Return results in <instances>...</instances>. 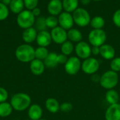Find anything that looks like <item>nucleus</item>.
<instances>
[{
	"mask_svg": "<svg viewBox=\"0 0 120 120\" xmlns=\"http://www.w3.org/2000/svg\"><path fill=\"white\" fill-rule=\"evenodd\" d=\"M32 99L30 96L25 93H18L14 94L11 98V105L15 111L22 112L26 110L31 105Z\"/></svg>",
	"mask_w": 120,
	"mask_h": 120,
	"instance_id": "obj_1",
	"label": "nucleus"
},
{
	"mask_svg": "<svg viewBox=\"0 0 120 120\" xmlns=\"http://www.w3.org/2000/svg\"><path fill=\"white\" fill-rule=\"evenodd\" d=\"M35 49L29 44H22L19 45L15 52L16 59L22 63H30L35 59Z\"/></svg>",
	"mask_w": 120,
	"mask_h": 120,
	"instance_id": "obj_2",
	"label": "nucleus"
},
{
	"mask_svg": "<svg viewBox=\"0 0 120 120\" xmlns=\"http://www.w3.org/2000/svg\"><path fill=\"white\" fill-rule=\"evenodd\" d=\"M118 81L119 76L117 73L110 70L105 71L103 75H101L100 84L103 88L107 90H110L113 89L117 85Z\"/></svg>",
	"mask_w": 120,
	"mask_h": 120,
	"instance_id": "obj_3",
	"label": "nucleus"
},
{
	"mask_svg": "<svg viewBox=\"0 0 120 120\" xmlns=\"http://www.w3.org/2000/svg\"><path fill=\"white\" fill-rule=\"evenodd\" d=\"M35 22V17L32 11L23 10L17 16V23L22 29H27L33 26Z\"/></svg>",
	"mask_w": 120,
	"mask_h": 120,
	"instance_id": "obj_4",
	"label": "nucleus"
},
{
	"mask_svg": "<svg viewBox=\"0 0 120 120\" xmlns=\"http://www.w3.org/2000/svg\"><path fill=\"white\" fill-rule=\"evenodd\" d=\"M74 23L80 27H85L90 24L91 16L89 12L82 8H77L72 13Z\"/></svg>",
	"mask_w": 120,
	"mask_h": 120,
	"instance_id": "obj_5",
	"label": "nucleus"
},
{
	"mask_svg": "<svg viewBox=\"0 0 120 120\" xmlns=\"http://www.w3.org/2000/svg\"><path fill=\"white\" fill-rule=\"evenodd\" d=\"M106 38V33L102 29H94L89 34V41L92 46H102L105 44Z\"/></svg>",
	"mask_w": 120,
	"mask_h": 120,
	"instance_id": "obj_6",
	"label": "nucleus"
},
{
	"mask_svg": "<svg viewBox=\"0 0 120 120\" xmlns=\"http://www.w3.org/2000/svg\"><path fill=\"white\" fill-rule=\"evenodd\" d=\"M100 67V64L98 59L94 57H89L82 63V70L84 73L89 75L96 74Z\"/></svg>",
	"mask_w": 120,
	"mask_h": 120,
	"instance_id": "obj_7",
	"label": "nucleus"
},
{
	"mask_svg": "<svg viewBox=\"0 0 120 120\" xmlns=\"http://www.w3.org/2000/svg\"><path fill=\"white\" fill-rule=\"evenodd\" d=\"M82 68V63L80 59L77 57H71L68 58L65 64V72L71 76L76 75Z\"/></svg>",
	"mask_w": 120,
	"mask_h": 120,
	"instance_id": "obj_8",
	"label": "nucleus"
},
{
	"mask_svg": "<svg viewBox=\"0 0 120 120\" xmlns=\"http://www.w3.org/2000/svg\"><path fill=\"white\" fill-rule=\"evenodd\" d=\"M75 52L78 58L86 59L91 55V47L86 42L81 41L75 46Z\"/></svg>",
	"mask_w": 120,
	"mask_h": 120,
	"instance_id": "obj_9",
	"label": "nucleus"
},
{
	"mask_svg": "<svg viewBox=\"0 0 120 120\" xmlns=\"http://www.w3.org/2000/svg\"><path fill=\"white\" fill-rule=\"evenodd\" d=\"M51 35L52 40L56 44H63L67 41L68 39V32L63 28L57 26L52 29L51 31Z\"/></svg>",
	"mask_w": 120,
	"mask_h": 120,
	"instance_id": "obj_10",
	"label": "nucleus"
},
{
	"mask_svg": "<svg viewBox=\"0 0 120 120\" xmlns=\"http://www.w3.org/2000/svg\"><path fill=\"white\" fill-rule=\"evenodd\" d=\"M58 24L60 25V27L63 28L65 30H70L75 23L72 15H71L70 13L66 11L62 12L58 16Z\"/></svg>",
	"mask_w": 120,
	"mask_h": 120,
	"instance_id": "obj_11",
	"label": "nucleus"
},
{
	"mask_svg": "<svg viewBox=\"0 0 120 120\" xmlns=\"http://www.w3.org/2000/svg\"><path fill=\"white\" fill-rule=\"evenodd\" d=\"M105 120H120V103L110 105L105 114Z\"/></svg>",
	"mask_w": 120,
	"mask_h": 120,
	"instance_id": "obj_12",
	"label": "nucleus"
},
{
	"mask_svg": "<svg viewBox=\"0 0 120 120\" xmlns=\"http://www.w3.org/2000/svg\"><path fill=\"white\" fill-rule=\"evenodd\" d=\"M52 41L51 33L46 30L40 31L37 33L36 42L39 47H48Z\"/></svg>",
	"mask_w": 120,
	"mask_h": 120,
	"instance_id": "obj_13",
	"label": "nucleus"
},
{
	"mask_svg": "<svg viewBox=\"0 0 120 120\" xmlns=\"http://www.w3.org/2000/svg\"><path fill=\"white\" fill-rule=\"evenodd\" d=\"M63 9V4L60 0H51L47 6L48 12L54 16H59Z\"/></svg>",
	"mask_w": 120,
	"mask_h": 120,
	"instance_id": "obj_14",
	"label": "nucleus"
},
{
	"mask_svg": "<svg viewBox=\"0 0 120 120\" xmlns=\"http://www.w3.org/2000/svg\"><path fill=\"white\" fill-rule=\"evenodd\" d=\"M30 69L31 72L35 76L41 75L45 70V65L44 62L37 59H33L30 63Z\"/></svg>",
	"mask_w": 120,
	"mask_h": 120,
	"instance_id": "obj_15",
	"label": "nucleus"
},
{
	"mask_svg": "<svg viewBox=\"0 0 120 120\" xmlns=\"http://www.w3.org/2000/svg\"><path fill=\"white\" fill-rule=\"evenodd\" d=\"M100 54L106 60H112L115 56V48L108 44H104L100 47Z\"/></svg>",
	"mask_w": 120,
	"mask_h": 120,
	"instance_id": "obj_16",
	"label": "nucleus"
},
{
	"mask_svg": "<svg viewBox=\"0 0 120 120\" xmlns=\"http://www.w3.org/2000/svg\"><path fill=\"white\" fill-rule=\"evenodd\" d=\"M37 30L33 28H29L27 29H25L22 33V38L23 41L25 42V44H30L36 40L37 36Z\"/></svg>",
	"mask_w": 120,
	"mask_h": 120,
	"instance_id": "obj_17",
	"label": "nucleus"
},
{
	"mask_svg": "<svg viewBox=\"0 0 120 120\" xmlns=\"http://www.w3.org/2000/svg\"><path fill=\"white\" fill-rule=\"evenodd\" d=\"M29 119L31 120H39L41 119L43 110L41 106L37 104H33L30 106L27 111Z\"/></svg>",
	"mask_w": 120,
	"mask_h": 120,
	"instance_id": "obj_18",
	"label": "nucleus"
},
{
	"mask_svg": "<svg viewBox=\"0 0 120 120\" xmlns=\"http://www.w3.org/2000/svg\"><path fill=\"white\" fill-rule=\"evenodd\" d=\"M60 104L58 101L53 98H48L45 102V107L46 109L51 112V113H56L60 110Z\"/></svg>",
	"mask_w": 120,
	"mask_h": 120,
	"instance_id": "obj_19",
	"label": "nucleus"
},
{
	"mask_svg": "<svg viewBox=\"0 0 120 120\" xmlns=\"http://www.w3.org/2000/svg\"><path fill=\"white\" fill-rule=\"evenodd\" d=\"M44 64L45 67L49 69H53L58 64V54L55 52H49L47 57L44 60Z\"/></svg>",
	"mask_w": 120,
	"mask_h": 120,
	"instance_id": "obj_20",
	"label": "nucleus"
},
{
	"mask_svg": "<svg viewBox=\"0 0 120 120\" xmlns=\"http://www.w3.org/2000/svg\"><path fill=\"white\" fill-rule=\"evenodd\" d=\"M120 96L117 91L114 89L108 90L105 93V100L110 105L119 103Z\"/></svg>",
	"mask_w": 120,
	"mask_h": 120,
	"instance_id": "obj_21",
	"label": "nucleus"
},
{
	"mask_svg": "<svg viewBox=\"0 0 120 120\" xmlns=\"http://www.w3.org/2000/svg\"><path fill=\"white\" fill-rule=\"evenodd\" d=\"M24 6L25 5L23 0H11V2L9 5V9L13 13L19 14L23 11Z\"/></svg>",
	"mask_w": 120,
	"mask_h": 120,
	"instance_id": "obj_22",
	"label": "nucleus"
},
{
	"mask_svg": "<svg viewBox=\"0 0 120 120\" xmlns=\"http://www.w3.org/2000/svg\"><path fill=\"white\" fill-rule=\"evenodd\" d=\"M63 8L68 13L74 12L77 8H78L79 1L78 0H63Z\"/></svg>",
	"mask_w": 120,
	"mask_h": 120,
	"instance_id": "obj_23",
	"label": "nucleus"
},
{
	"mask_svg": "<svg viewBox=\"0 0 120 120\" xmlns=\"http://www.w3.org/2000/svg\"><path fill=\"white\" fill-rule=\"evenodd\" d=\"M68 39H69L70 42L78 43L82 40V34L79 30L75 28H71L68 32Z\"/></svg>",
	"mask_w": 120,
	"mask_h": 120,
	"instance_id": "obj_24",
	"label": "nucleus"
},
{
	"mask_svg": "<svg viewBox=\"0 0 120 120\" xmlns=\"http://www.w3.org/2000/svg\"><path fill=\"white\" fill-rule=\"evenodd\" d=\"M13 109L10 103L4 102L0 103V117H7L10 116L13 112Z\"/></svg>",
	"mask_w": 120,
	"mask_h": 120,
	"instance_id": "obj_25",
	"label": "nucleus"
},
{
	"mask_svg": "<svg viewBox=\"0 0 120 120\" xmlns=\"http://www.w3.org/2000/svg\"><path fill=\"white\" fill-rule=\"evenodd\" d=\"M49 54V52L46 47H38L37 49H35V52H34L35 59L44 61L47 57Z\"/></svg>",
	"mask_w": 120,
	"mask_h": 120,
	"instance_id": "obj_26",
	"label": "nucleus"
},
{
	"mask_svg": "<svg viewBox=\"0 0 120 120\" xmlns=\"http://www.w3.org/2000/svg\"><path fill=\"white\" fill-rule=\"evenodd\" d=\"M90 25L94 29H102L105 25V20L103 17L97 16L91 20Z\"/></svg>",
	"mask_w": 120,
	"mask_h": 120,
	"instance_id": "obj_27",
	"label": "nucleus"
},
{
	"mask_svg": "<svg viewBox=\"0 0 120 120\" xmlns=\"http://www.w3.org/2000/svg\"><path fill=\"white\" fill-rule=\"evenodd\" d=\"M60 50H61L62 54H63L66 56L70 55L74 51V45L72 42H70V40L69 41L67 40L66 42H65L64 43H63L61 45Z\"/></svg>",
	"mask_w": 120,
	"mask_h": 120,
	"instance_id": "obj_28",
	"label": "nucleus"
},
{
	"mask_svg": "<svg viewBox=\"0 0 120 120\" xmlns=\"http://www.w3.org/2000/svg\"><path fill=\"white\" fill-rule=\"evenodd\" d=\"M34 25H35L34 28L39 32L46 30V28H47L46 24V18L43 16L37 17V18L35 19Z\"/></svg>",
	"mask_w": 120,
	"mask_h": 120,
	"instance_id": "obj_29",
	"label": "nucleus"
},
{
	"mask_svg": "<svg viewBox=\"0 0 120 120\" xmlns=\"http://www.w3.org/2000/svg\"><path fill=\"white\" fill-rule=\"evenodd\" d=\"M46 27L53 29L58 25V19L56 16H49L46 18Z\"/></svg>",
	"mask_w": 120,
	"mask_h": 120,
	"instance_id": "obj_30",
	"label": "nucleus"
},
{
	"mask_svg": "<svg viewBox=\"0 0 120 120\" xmlns=\"http://www.w3.org/2000/svg\"><path fill=\"white\" fill-rule=\"evenodd\" d=\"M9 14V9L7 6L4 5L3 3L0 2V21H4L6 19Z\"/></svg>",
	"mask_w": 120,
	"mask_h": 120,
	"instance_id": "obj_31",
	"label": "nucleus"
},
{
	"mask_svg": "<svg viewBox=\"0 0 120 120\" xmlns=\"http://www.w3.org/2000/svg\"><path fill=\"white\" fill-rule=\"evenodd\" d=\"M25 7L27 8V10L32 11L34 8H37L39 0H23Z\"/></svg>",
	"mask_w": 120,
	"mask_h": 120,
	"instance_id": "obj_32",
	"label": "nucleus"
},
{
	"mask_svg": "<svg viewBox=\"0 0 120 120\" xmlns=\"http://www.w3.org/2000/svg\"><path fill=\"white\" fill-rule=\"evenodd\" d=\"M111 70L115 72L120 71V57H116L112 59L110 62Z\"/></svg>",
	"mask_w": 120,
	"mask_h": 120,
	"instance_id": "obj_33",
	"label": "nucleus"
},
{
	"mask_svg": "<svg viewBox=\"0 0 120 120\" xmlns=\"http://www.w3.org/2000/svg\"><path fill=\"white\" fill-rule=\"evenodd\" d=\"M72 108H73V106L72 103L69 102L63 103L60 105V110H61L63 112H69L72 110Z\"/></svg>",
	"mask_w": 120,
	"mask_h": 120,
	"instance_id": "obj_34",
	"label": "nucleus"
},
{
	"mask_svg": "<svg viewBox=\"0 0 120 120\" xmlns=\"http://www.w3.org/2000/svg\"><path fill=\"white\" fill-rule=\"evenodd\" d=\"M8 98V93L3 87H0V103L6 102Z\"/></svg>",
	"mask_w": 120,
	"mask_h": 120,
	"instance_id": "obj_35",
	"label": "nucleus"
},
{
	"mask_svg": "<svg viewBox=\"0 0 120 120\" xmlns=\"http://www.w3.org/2000/svg\"><path fill=\"white\" fill-rule=\"evenodd\" d=\"M112 21L114 24L117 26L118 28H120V9L117 10L112 16Z\"/></svg>",
	"mask_w": 120,
	"mask_h": 120,
	"instance_id": "obj_36",
	"label": "nucleus"
},
{
	"mask_svg": "<svg viewBox=\"0 0 120 120\" xmlns=\"http://www.w3.org/2000/svg\"><path fill=\"white\" fill-rule=\"evenodd\" d=\"M68 58L66 55L63 54H58V64H65V63L67 62Z\"/></svg>",
	"mask_w": 120,
	"mask_h": 120,
	"instance_id": "obj_37",
	"label": "nucleus"
},
{
	"mask_svg": "<svg viewBox=\"0 0 120 120\" xmlns=\"http://www.w3.org/2000/svg\"><path fill=\"white\" fill-rule=\"evenodd\" d=\"M91 54L94 55H98L100 54V47L93 46L91 47Z\"/></svg>",
	"mask_w": 120,
	"mask_h": 120,
	"instance_id": "obj_38",
	"label": "nucleus"
},
{
	"mask_svg": "<svg viewBox=\"0 0 120 120\" xmlns=\"http://www.w3.org/2000/svg\"><path fill=\"white\" fill-rule=\"evenodd\" d=\"M32 12L33 15L34 16V17H39V15L41 14V10H40V8H39L37 7L35 8H34L32 11Z\"/></svg>",
	"mask_w": 120,
	"mask_h": 120,
	"instance_id": "obj_39",
	"label": "nucleus"
},
{
	"mask_svg": "<svg viewBox=\"0 0 120 120\" xmlns=\"http://www.w3.org/2000/svg\"><path fill=\"white\" fill-rule=\"evenodd\" d=\"M101 76H98V75H97L96 74H93V75H92V76H91V80H92L93 81L96 82V83H98V82H99V83H100Z\"/></svg>",
	"mask_w": 120,
	"mask_h": 120,
	"instance_id": "obj_40",
	"label": "nucleus"
},
{
	"mask_svg": "<svg viewBox=\"0 0 120 120\" xmlns=\"http://www.w3.org/2000/svg\"><path fill=\"white\" fill-rule=\"evenodd\" d=\"M11 2V0H2L1 3H3L6 6H9Z\"/></svg>",
	"mask_w": 120,
	"mask_h": 120,
	"instance_id": "obj_41",
	"label": "nucleus"
},
{
	"mask_svg": "<svg viewBox=\"0 0 120 120\" xmlns=\"http://www.w3.org/2000/svg\"><path fill=\"white\" fill-rule=\"evenodd\" d=\"M91 0H81V2L83 5H88L89 4H90Z\"/></svg>",
	"mask_w": 120,
	"mask_h": 120,
	"instance_id": "obj_42",
	"label": "nucleus"
},
{
	"mask_svg": "<svg viewBox=\"0 0 120 120\" xmlns=\"http://www.w3.org/2000/svg\"><path fill=\"white\" fill-rule=\"evenodd\" d=\"M93 1H101V0H93Z\"/></svg>",
	"mask_w": 120,
	"mask_h": 120,
	"instance_id": "obj_43",
	"label": "nucleus"
},
{
	"mask_svg": "<svg viewBox=\"0 0 120 120\" xmlns=\"http://www.w3.org/2000/svg\"><path fill=\"white\" fill-rule=\"evenodd\" d=\"M45 120V119H40V120Z\"/></svg>",
	"mask_w": 120,
	"mask_h": 120,
	"instance_id": "obj_44",
	"label": "nucleus"
},
{
	"mask_svg": "<svg viewBox=\"0 0 120 120\" xmlns=\"http://www.w3.org/2000/svg\"><path fill=\"white\" fill-rule=\"evenodd\" d=\"M31 120L30 119H28V120Z\"/></svg>",
	"mask_w": 120,
	"mask_h": 120,
	"instance_id": "obj_45",
	"label": "nucleus"
},
{
	"mask_svg": "<svg viewBox=\"0 0 120 120\" xmlns=\"http://www.w3.org/2000/svg\"><path fill=\"white\" fill-rule=\"evenodd\" d=\"M2 1V0H0V1Z\"/></svg>",
	"mask_w": 120,
	"mask_h": 120,
	"instance_id": "obj_46",
	"label": "nucleus"
},
{
	"mask_svg": "<svg viewBox=\"0 0 120 120\" xmlns=\"http://www.w3.org/2000/svg\"></svg>",
	"mask_w": 120,
	"mask_h": 120,
	"instance_id": "obj_47",
	"label": "nucleus"
}]
</instances>
